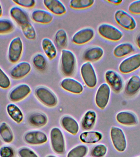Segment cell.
<instances>
[{
  "label": "cell",
  "mask_w": 140,
  "mask_h": 157,
  "mask_svg": "<svg viewBox=\"0 0 140 157\" xmlns=\"http://www.w3.org/2000/svg\"><path fill=\"white\" fill-rule=\"evenodd\" d=\"M12 2L22 8L28 9L33 8L36 4L34 0H13Z\"/></svg>",
  "instance_id": "obj_39"
},
{
  "label": "cell",
  "mask_w": 140,
  "mask_h": 157,
  "mask_svg": "<svg viewBox=\"0 0 140 157\" xmlns=\"http://www.w3.org/2000/svg\"><path fill=\"white\" fill-rule=\"evenodd\" d=\"M0 137L6 143H10L14 139L12 129L6 122H2L0 124Z\"/></svg>",
  "instance_id": "obj_30"
},
{
  "label": "cell",
  "mask_w": 140,
  "mask_h": 157,
  "mask_svg": "<svg viewBox=\"0 0 140 157\" xmlns=\"http://www.w3.org/2000/svg\"><path fill=\"white\" fill-rule=\"evenodd\" d=\"M137 157H140V156H139Z\"/></svg>",
  "instance_id": "obj_48"
},
{
  "label": "cell",
  "mask_w": 140,
  "mask_h": 157,
  "mask_svg": "<svg viewBox=\"0 0 140 157\" xmlns=\"http://www.w3.org/2000/svg\"><path fill=\"white\" fill-rule=\"evenodd\" d=\"M31 18L35 23L42 24H49L52 21L54 17L52 13L45 10H35L32 12Z\"/></svg>",
  "instance_id": "obj_21"
},
{
  "label": "cell",
  "mask_w": 140,
  "mask_h": 157,
  "mask_svg": "<svg viewBox=\"0 0 140 157\" xmlns=\"http://www.w3.org/2000/svg\"><path fill=\"white\" fill-rule=\"evenodd\" d=\"M48 118L45 114L36 113L32 114L28 118V122L32 126L36 127H42L47 124Z\"/></svg>",
  "instance_id": "obj_29"
},
{
  "label": "cell",
  "mask_w": 140,
  "mask_h": 157,
  "mask_svg": "<svg viewBox=\"0 0 140 157\" xmlns=\"http://www.w3.org/2000/svg\"><path fill=\"white\" fill-rule=\"evenodd\" d=\"M50 144L53 151L58 154L65 152L66 143L63 133L57 127L53 128L50 132Z\"/></svg>",
  "instance_id": "obj_7"
},
{
  "label": "cell",
  "mask_w": 140,
  "mask_h": 157,
  "mask_svg": "<svg viewBox=\"0 0 140 157\" xmlns=\"http://www.w3.org/2000/svg\"><path fill=\"white\" fill-rule=\"evenodd\" d=\"M1 140H0V147H1Z\"/></svg>",
  "instance_id": "obj_47"
},
{
  "label": "cell",
  "mask_w": 140,
  "mask_h": 157,
  "mask_svg": "<svg viewBox=\"0 0 140 157\" xmlns=\"http://www.w3.org/2000/svg\"><path fill=\"white\" fill-rule=\"evenodd\" d=\"M42 48L47 57L52 60L56 57L57 50L56 45L52 40L48 38L42 39L41 43Z\"/></svg>",
  "instance_id": "obj_26"
},
{
  "label": "cell",
  "mask_w": 140,
  "mask_h": 157,
  "mask_svg": "<svg viewBox=\"0 0 140 157\" xmlns=\"http://www.w3.org/2000/svg\"><path fill=\"white\" fill-rule=\"evenodd\" d=\"M31 91V88L28 84L22 83L18 85L10 92L9 98L12 102L20 101L26 98Z\"/></svg>",
  "instance_id": "obj_12"
},
{
  "label": "cell",
  "mask_w": 140,
  "mask_h": 157,
  "mask_svg": "<svg viewBox=\"0 0 140 157\" xmlns=\"http://www.w3.org/2000/svg\"><path fill=\"white\" fill-rule=\"evenodd\" d=\"M60 86L66 91L74 94H80L84 90L82 83L77 80L70 77L64 78L61 81Z\"/></svg>",
  "instance_id": "obj_18"
},
{
  "label": "cell",
  "mask_w": 140,
  "mask_h": 157,
  "mask_svg": "<svg viewBox=\"0 0 140 157\" xmlns=\"http://www.w3.org/2000/svg\"><path fill=\"white\" fill-rule=\"evenodd\" d=\"M103 134L96 131H87L80 135L81 142L87 144H93L98 143L103 139Z\"/></svg>",
  "instance_id": "obj_25"
},
{
  "label": "cell",
  "mask_w": 140,
  "mask_h": 157,
  "mask_svg": "<svg viewBox=\"0 0 140 157\" xmlns=\"http://www.w3.org/2000/svg\"><path fill=\"white\" fill-rule=\"evenodd\" d=\"M46 134L39 130L28 131L24 136L25 142L31 145H39L44 144L48 141Z\"/></svg>",
  "instance_id": "obj_13"
},
{
  "label": "cell",
  "mask_w": 140,
  "mask_h": 157,
  "mask_svg": "<svg viewBox=\"0 0 140 157\" xmlns=\"http://www.w3.org/2000/svg\"><path fill=\"white\" fill-rule=\"evenodd\" d=\"M88 148L85 145L76 146L68 152L66 157H85L88 154Z\"/></svg>",
  "instance_id": "obj_33"
},
{
  "label": "cell",
  "mask_w": 140,
  "mask_h": 157,
  "mask_svg": "<svg viewBox=\"0 0 140 157\" xmlns=\"http://www.w3.org/2000/svg\"><path fill=\"white\" fill-rule=\"evenodd\" d=\"M110 134L112 143L115 150L121 153L125 151L127 147V140L122 129L113 126L111 128Z\"/></svg>",
  "instance_id": "obj_5"
},
{
  "label": "cell",
  "mask_w": 140,
  "mask_h": 157,
  "mask_svg": "<svg viewBox=\"0 0 140 157\" xmlns=\"http://www.w3.org/2000/svg\"><path fill=\"white\" fill-rule=\"evenodd\" d=\"M136 50L134 46L131 43L125 42L117 45L113 50V55L117 58H122L130 56Z\"/></svg>",
  "instance_id": "obj_22"
},
{
  "label": "cell",
  "mask_w": 140,
  "mask_h": 157,
  "mask_svg": "<svg viewBox=\"0 0 140 157\" xmlns=\"http://www.w3.org/2000/svg\"><path fill=\"white\" fill-rule=\"evenodd\" d=\"M115 21L120 27L129 31L134 30L137 22L131 14L121 9L117 10L114 14Z\"/></svg>",
  "instance_id": "obj_2"
},
{
  "label": "cell",
  "mask_w": 140,
  "mask_h": 157,
  "mask_svg": "<svg viewBox=\"0 0 140 157\" xmlns=\"http://www.w3.org/2000/svg\"><path fill=\"white\" fill-rule=\"evenodd\" d=\"M11 86L10 79L7 74L0 67V88L8 89Z\"/></svg>",
  "instance_id": "obj_38"
},
{
  "label": "cell",
  "mask_w": 140,
  "mask_h": 157,
  "mask_svg": "<svg viewBox=\"0 0 140 157\" xmlns=\"http://www.w3.org/2000/svg\"><path fill=\"white\" fill-rule=\"evenodd\" d=\"M140 68V53L132 54L120 62L119 70L120 73L126 75L132 73Z\"/></svg>",
  "instance_id": "obj_4"
},
{
  "label": "cell",
  "mask_w": 140,
  "mask_h": 157,
  "mask_svg": "<svg viewBox=\"0 0 140 157\" xmlns=\"http://www.w3.org/2000/svg\"><path fill=\"white\" fill-rule=\"evenodd\" d=\"M3 14V8H2V5L0 2V18L2 17Z\"/></svg>",
  "instance_id": "obj_45"
},
{
  "label": "cell",
  "mask_w": 140,
  "mask_h": 157,
  "mask_svg": "<svg viewBox=\"0 0 140 157\" xmlns=\"http://www.w3.org/2000/svg\"><path fill=\"white\" fill-rule=\"evenodd\" d=\"M128 10L130 14L135 15H140V0L133 1L129 5Z\"/></svg>",
  "instance_id": "obj_41"
},
{
  "label": "cell",
  "mask_w": 140,
  "mask_h": 157,
  "mask_svg": "<svg viewBox=\"0 0 140 157\" xmlns=\"http://www.w3.org/2000/svg\"><path fill=\"white\" fill-rule=\"evenodd\" d=\"M34 94L38 100L45 106L53 107L57 105L58 99L56 95L46 87H38L35 89Z\"/></svg>",
  "instance_id": "obj_10"
},
{
  "label": "cell",
  "mask_w": 140,
  "mask_h": 157,
  "mask_svg": "<svg viewBox=\"0 0 140 157\" xmlns=\"http://www.w3.org/2000/svg\"><path fill=\"white\" fill-rule=\"evenodd\" d=\"M60 63L63 74L67 77L73 74L76 70V59L72 51L66 49L61 50Z\"/></svg>",
  "instance_id": "obj_1"
},
{
  "label": "cell",
  "mask_w": 140,
  "mask_h": 157,
  "mask_svg": "<svg viewBox=\"0 0 140 157\" xmlns=\"http://www.w3.org/2000/svg\"><path fill=\"white\" fill-rule=\"evenodd\" d=\"M107 152V146L103 144H99L92 148L91 154L93 157H104Z\"/></svg>",
  "instance_id": "obj_37"
},
{
  "label": "cell",
  "mask_w": 140,
  "mask_h": 157,
  "mask_svg": "<svg viewBox=\"0 0 140 157\" xmlns=\"http://www.w3.org/2000/svg\"><path fill=\"white\" fill-rule=\"evenodd\" d=\"M23 44L20 37H16L10 42L8 50L9 61L12 63L18 62L21 57Z\"/></svg>",
  "instance_id": "obj_8"
},
{
  "label": "cell",
  "mask_w": 140,
  "mask_h": 157,
  "mask_svg": "<svg viewBox=\"0 0 140 157\" xmlns=\"http://www.w3.org/2000/svg\"><path fill=\"white\" fill-rule=\"evenodd\" d=\"M18 154L19 157H39L34 151L27 147L20 148Z\"/></svg>",
  "instance_id": "obj_40"
},
{
  "label": "cell",
  "mask_w": 140,
  "mask_h": 157,
  "mask_svg": "<svg viewBox=\"0 0 140 157\" xmlns=\"http://www.w3.org/2000/svg\"><path fill=\"white\" fill-rule=\"evenodd\" d=\"M46 157H57L56 156L54 155H49L47 156Z\"/></svg>",
  "instance_id": "obj_46"
},
{
  "label": "cell",
  "mask_w": 140,
  "mask_h": 157,
  "mask_svg": "<svg viewBox=\"0 0 140 157\" xmlns=\"http://www.w3.org/2000/svg\"><path fill=\"white\" fill-rule=\"evenodd\" d=\"M104 51L99 46H94L86 49L84 52V59L88 62H95L100 60L103 57Z\"/></svg>",
  "instance_id": "obj_23"
},
{
  "label": "cell",
  "mask_w": 140,
  "mask_h": 157,
  "mask_svg": "<svg viewBox=\"0 0 140 157\" xmlns=\"http://www.w3.org/2000/svg\"><path fill=\"white\" fill-rule=\"evenodd\" d=\"M94 2V0H71L70 1L69 6L73 9L84 10L91 7Z\"/></svg>",
  "instance_id": "obj_32"
},
{
  "label": "cell",
  "mask_w": 140,
  "mask_h": 157,
  "mask_svg": "<svg viewBox=\"0 0 140 157\" xmlns=\"http://www.w3.org/2000/svg\"><path fill=\"white\" fill-rule=\"evenodd\" d=\"M94 36V30L92 28H84L75 33L72 36V40L76 45H82L89 42Z\"/></svg>",
  "instance_id": "obj_14"
},
{
  "label": "cell",
  "mask_w": 140,
  "mask_h": 157,
  "mask_svg": "<svg viewBox=\"0 0 140 157\" xmlns=\"http://www.w3.org/2000/svg\"><path fill=\"white\" fill-rule=\"evenodd\" d=\"M115 119L119 123L125 126H135L138 122L136 114L128 110L119 112L116 114Z\"/></svg>",
  "instance_id": "obj_16"
},
{
  "label": "cell",
  "mask_w": 140,
  "mask_h": 157,
  "mask_svg": "<svg viewBox=\"0 0 140 157\" xmlns=\"http://www.w3.org/2000/svg\"><path fill=\"white\" fill-rule=\"evenodd\" d=\"M21 30L23 35L29 40H34L37 36L35 28L30 22L21 26Z\"/></svg>",
  "instance_id": "obj_34"
},
{
  "label": "cell",
  "mask_w": 140,
  "mask_h": 157,
  "mask_svg": "<svg viewBox=\"0 0 140 157\" xmlns=\"http://www.w3.org/2000/svg\"><path fill=\"white\" fill-rule=\"evenodd\" d=\"M97 115L93 110L87 111L84 115L81 121V126L84 130H89L94 127L96 121Z\"/></svg>",
  "instance_id": "obj_28"
},
{
  "label": "cell",
  "mask_w": 140,
  "mask_h": 157,
  "mask_svg": "<svg viewBox=\"0 0 140 157\" xmlns=\"http://www.w3.org/2000/svg\"><path fill=\"white\" fill-rule=\"evenodd\" d=\"M124 89L127 96L132 97L136 95L140 91V76L137 75L131 76L124 85Z\"/></svg>",
  "instance_id": "obj_17"
},
{
  "label": "cell",
  "mask_w": 140,
  "mask_h": 157,
  "mask_svg": "<svg viewBox=\"0 0 140 157\" xmlns=\"http://www.w3.org/2000/svg\"><path fill=\"white\" fill-rule=\"evenodd\" d=\"M7 112L10 117L17 124H20L24 119V115L19 107L14 103H10L6 107Z\"/></svg>",
  "instance_id": "obj_27"
},
{
  "label": "cell",
  "mask_w": 140,
  "mask_h": 157,
  "mask_svg": "<svg viewBox=\"0 0 140 157\" xmlns=\"http://www.w3.org/2000/svg\"><path fill=\"white\" fill-rule=\"evenodd\" d=\"M43 4L49 12L55 15H63L67 11L66 6L59 0H44Z\"/></svg>",
  "instance_id": "obj_20"
},
{
  "label": "cell",
  "mask_w": 140,
  "mask_h": 157,
  "mask_svg": "<svg viewBox=\"0 0 140 157\" xmlns=\"http://www.w3.org/2000/svg\"><path fill=\"white\" fill-rule=\"evenodd\" d=\"M31 70L32 66L30 63L27 61H21L11 69L10 75L14 79H20L28 75Z\"/></svg>",
  "instance_id": "obj_15"
},
{
  "label": "cell",
  "mask_w": 140,
  "mask_h": 157,
  "mask_svg": "<svg viewBox=\"0 0 140 157\" xmlns=\"http://www.w3.org/2000/svg\"><path fill=\"white\" fill-rule=\"evenodd\" d=\"M106 2H109V3L112 4L116 5V6H118V5L121 4L123 2V1L122 0H107V1H106Z\"/></svg>",
  "instance_id": "obj_43"
},
{
  "label": "cell",
  "mask_w": 140,
  "mask_h": 157,
  "mask_svg": "<svg viewBox=\"0 0 140 157\" xmlns=\"http://www.w3.org/2000/svg\"><path fill=\"white\" fill-rule=\"evenodd\" d=\"M32 62L34 67L39 71L45 69L47 64L46 59L41 54L36 55L33 58Z\"/></svg>",
  "instance_id": "obj_36"
},
{
  "label": "cell",
  "mask_w": 140,
  "mask_h": 157,
  "mask_svg": "<svg viewBox=\"0 0 140 157\" xmlns=\"http://www.w3.org/2000/svg\"><path fill=\"white\" fill-rule=\"evenodd\" d=\"M61 124L65 131L72 135L77 134L79 131L80 126L78 122L71 116H64L61 119Z\"/></svg>",
  "instance_id": "obj_24"
},
{
  "label": "cell",
  "mask_w": 140,
  "mask_h": 157,
  "mask_svg": "<svg viewBox=\"0 0 140 157\" xmlns=\"http://www.w3.org/2000/svg\"><path fill=\"white\" fill-rule=\"evenodd\" d=\"M14 28V25L11 20L0 18V34L10 33Z\"/></svg>",
  "instance_id": "obj_35"
},
{
  "label": "cell",
  "mask_w": 140,
  "mask_h": 157,
  "mask_svg": "<svg viewBox=\"0 0 140 157\" xmlns=\"http://www.w3.org/2000/svg\"><path fill=\"white\" fill-rule=\"evenodd\" d=\"M111 89L106 83L101 84L96 93L95 102L99 109L103 110L107 105L110 99Z\"/></svg>",
  "instance_id": "obj_11"
},
{
  "label": "cell",
  "mask_w": 140,
  "mask_h": 157,
  "mask_svg": "<svg viewBox=\"0 0 140 157\" xmlns=\"http://www.w3.org/2000/svg\"><path fill=\"white\" fill-rule=\"evenodd\" d=\"M98 31L102 37L111 41L116 42L120 41L124 36L123 33L122 31L109 23L100 25L98 27Z\"/></svg>",
  "instance_id": "obj_3"
},
{
  "label": "cell",
  "mask_w": 140,
  "mask_h": 157,
  "mask_svg": "<svg viewBox=\"0 0 140 157\" xmlns=\"http://www.w3.org/2000/svg\"><path fill=\"white\" fill-rule=\"evenodd\" d=\"M104 77L107 84L114 93L119 94L122 91L124 87V81L122 77L116 71L107 70L105 72Z\"/></svg>",
  "instance_id": "obj_9"
},
{
  "label": "cell",
  "mask_w": 140,
  "mask_h": 157,
  "mask_svg": "<svg viewBox=\"0 0 140 157\" xmlns=\"http://www.w3.org/2000/svg\"><path fill=\"white\" fill-rule=\"evenodd\" d=\"M80 74L86 85L90 88H94L97 85L98 78L95 70L91 63L86 61L81 66Z\"/></svg>",
  "instance_id": "obj_6"
},
{
  "label": "cell",
  "mask_w": 140,
  "mask_h": 157,
  "mask_svg": "<svg viewBox=\"0 0 140 157\" xmlns=\"http://www.w3.org/2000/svg\"><path fill=\"white\" fill-rule=\"evenodd\" d=\"M136 44L137 47L140 50V34H138L136 37Z\"/></svg>",
  "instance_id": "obj_44"
},
{
  "label": "cell",
  "mask_w": 140,
  "mask_h": 157,
  "mask_svg": "<svg viewBox=\"0 0 140 157\" xmlns=\"http://www.w3.org/2000/svg\"><path fill=\"white\" fill-rule=\"evenodd\" d=\"M10 16L17 24L20 26L29 22V17L28 13L22 7L14 6L10 10Z\"/></svg>",
  "instance_id": "obj_19"
},
{
  "label": "cell",
  "mask_w": 140,
  "mask_h": 157,
  "mask_svg": "<svg viewBox=\"0 0 140 157\" xmlns=\"http://www.w3.org/2000/svg\"><path fill=\"white\" fill-rule=\"evenodd\" d=\"M14 150L12 147L5 146L0 148V157H14Z\"/></svg>",
  "instance_id": "obj_42"
},
{
  "label": "cell",
  "mask_w": 140,
  "mask_h": 157,
  "mask_svg": "<svg viewBox=\"0 0 140 157\" xmlns=\"http://www.w3.org/2000/svg\"><path fill=\"white\" fill-rule=\"evenodd\" d=\"M55 42L56 46L59 48H63L67 45L68 37L67 33L64 29H58L55 35Z\"/></svg>",
  "instance_id": "obj_31"
}]
</instances>
